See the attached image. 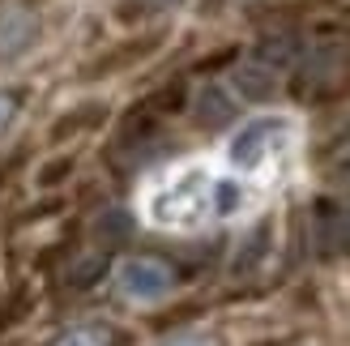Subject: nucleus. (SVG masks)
Instances as JSON below:
<instances>
[{
	"label": "nucleus",
	"mask_w": 350,
	"mask_h": 346,
	"mask_svg": "<svg viewBox=\"0 0 350 346\" xmlns=\"http://www.w3.org/2000/svg\"><path fill=\"white\" fill-rule=\"evenodd\" d=\"M260 201V188L214 163H180L146 188L142 214L163 231H201L231 222Z\"/></svg>",
	"instance_id": "f257e3e1"
},
{
	"label": "nucleus",
	"mask_w": 350,
	"mask_h": 346,
	"mask_svg": "<svg viewBox=\"0 0 350 346\" xmlns=\"http://www.w3.org/2000/svg\"><path fill=\"white\" fill-rule=\"evenodd\" d=\"M295 146H299V120L286 111H265V116L243 120L231 133V142L222 150V167L265 193L291 171Z\"/></svg>",
	"instance_id": "f03ea898"
},
{
	"label": "nucleus",
	"mask_w": 350,
	"mask_h": 346,
	"mask_svg": "<svg viewBox=\"0 0 350 346\" xmlns=\"http://www.w3.org/2000/svg\"><path fill=\"white\" fill-rule=\"evenodd\" d=\"M116 282H120V291H124L129 300L150 304V300H163L175 287V269L167 261H159V256H133V261L120 265Z\"/></svg>",
	"instance_id": "7ed1b4c3"
},
{
	"label": "nucleus",
	"mask_w": 350,
	"mask_h": 346,
	"mask_svg": "<svg viewBox=\"0 0 350 346\" xmlns=\"http://www.w3.org/2000/svg\"><path fill=\"white\" fill-rule=\"evenodd\" d=\"M30 39H34V17L26 9H5L0 13V51H5V56L22 51Z\"/></svg>",
	"instance_id": "20e7f679"
},
{
	"label": "nucleus",
	"mask_w": 350,
	"mask_h": 346,
	"mask_svg": "<svg viewBox=\"0 0 350 346\" xmlns=\"http://www.w3.org/2000/svg\"><path fill=\"white\" fill-rule=\"evenodd\" d=\"M51 346H116V330H111L107 321H85V325L64 330Z\"/></svg>",
	"instance_id": "39448f33"
},
{
	"label": "nucleus",
	"mask_w": 350,
	"mask_h": 346,
	"mask_svg": "<svg viewBox=\"0 0 350 346\" xmlns=\"http://www.w3.org/2000/svg\"><path fill=\"white\" fill-rule=\"evenodd\" d=\"M163 346H218V338H214V334H175V338H167Z\"/></svg>",
	"instance_id": "423d86ee"
},
{
	"label": "nucleus",
	"mask_w": 350,
	"mask_h": 346,
	"mask_svg": "<svg viewBox=\"0 0 350 346\" xmlns=\"http://www.w3.org/2000/svg\"><path fill=\"white\" fill-rule=\"evenodd\" d=\"M13 111H17V107H13V94H5V90H0V129H5L9 120H13Z\"/></svg>",
	"instance_id": "0eeeda50"
},
{
	"label": "nucleus",
	"mask_w": 350,
	"mask_h": 346,
	"mask_svg": "<svg viewBox=\"0 0 350 346\" xmlns=\"http://www.w3.org/2000/svg\"><path fill=\"white\" fill-rule=\"evenodd\" d=\"M342 222H346V235H350V210H346V218H342Z\"/></svg>",
	"instance_id": "6e6552de"
}]
</instances>
